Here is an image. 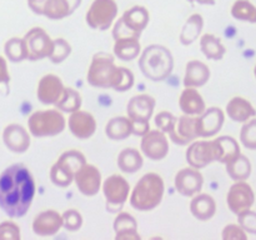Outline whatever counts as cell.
Listing matches in <instances>:
<instances>
[{
    "label": "cell",
    "instance_id": "16",
    "mask_svg": "<svg viewBox=\"0 0 256 240\" xmlns=\"http://www.w3.org/2000/svg\"><path fill=\"white\" fill-rule=\"evenodd\" d=\"M175 189L178 192L184 196H194L202 190V184H204V178L199 169L195 168H184L179 170L175 175Z\"/></svg>",
    "mask_w": 256,
    "mask_h": 240
},
{
    "label": "cell",
    "instance_id": "44",
    "mask_svg": "<svg viewBox=\"0 0 256 240\" xmlns=\"http://www.w3.org/2000/svg\"><path fill=\"white\" fill-rule=\"evenodd\" d=\"M175 122H176V118L169 112H160L155 116V125L162 132H169L172 130V128L174 126Z\"/></svg>",
    "mask_w": 256,
    "mask_h": 240
},
{
    "label": "cell",
    "instance_id": "36",
    "mask_svg": "<svg viewBox=\"0 0 256 240\" xmlns=\"http://www.w3.org/2000/svg\"><path fill=\"white\" fill-rule=\"evenodd\" d=\"M58 110L62 112H74L82 106V95L72 88H65L62 98L55 104Z\"/></svg>",
    "mask_w": 256,
    "mask_h": 240
},
{
    "label": "cell",
    "instance_id": "9",
    "mask_svg": "<svg viewBox=\"0 0 256 240\" xmlns=\"http://www.w3.org/2000/svg\"><path fill=\"white\" fill-rule=\"evenodd\" d=\"M150 15L149 12L145 6L142 5H135L130 8L129 10L122 14L114 25V34L119 35H134V36H140L142 30L149 24Z\"/></svg>",
    "mask_w": 256,
    "mask_h": 240
},
{
    "label": "cell",
    "instance_id": "1",
    "mask_svg": "<svg viewBox=\"0 0 256 240\" xmlns=\"http://www.w3.org/2000/svg\"><path fill=\"white\" fill-rule=\"evenodd\" d=\"M34 196V178L25 165L12 164L0 174V208L8 216H24Z\"/></svg>",
    "mask_w": 256,
    "mask_h": 240
},
{
    "label": "cell",
    "instance_id": "40",
    "mask_svg": "<svg viewBox=\"0 0 256 240\" xmlns=\"http://www.w3.org/2000/svg\"><path fill=\"white\" fill-rule=\"evenodd\" d=\"M70 52H72V46L69 42L62 38H59V39L54 40V49L49 58L54 64H59L69 56Z\"/></svg>",
    "mask_w": 256,
    "mask_h": 240
},
{
    "label": "cell",
    "instance_id": "17",
    "mask_svg": "<svg viewBox=\"0 0 256 240\" xmlns=\"http://www.w3.org/2000/svg\"><path fill=\"white\" fill-rule=\"evenodd\" d=\"M65 86L62 79L54 74H46L38 84L36 96L45 105H55L62 98Z\"/></svg>",
    "mask_w": 256,
    "mask_h": 240
},
{
    "label": "cell",
    "instance_id": "19",
    "mask_svg": "<svg viewBox=\"0 0 256 240\" xmlns=\"http://www.w3.org/2000/svg\"><path fill=\"white\" fill-rule=\"evenodd\" d=\"M2 142L10 152L22 154L29 149L30 135L22 125L10 124L2 132Z\"/></svg>",
    "mask_w": 256,
    "mask_h": 240
},
{
    "label": "cell",
    "instance_id": "39",
    "mask_svg": "<svg viewBox=\"0 0 256 240\" xmlns=\"http://www.w3.org/2000/svg\"><path fill=\"white\" fill-rule=\"evenodd\" d=\"M240 140L246 149L256 150V118H252L242 125Z\"/></svg>",
    "mask_w": 256,
    "mask_h": 240
},
{
    "label": "cell",
    "instance_id": "5",
    "mask_svg": "<svg viewBox=\"0 0 256 240\" xmlns=\"http://www.w3.org/2000/svg\"><path fill=\"white\" fill-rule=\"evenodd\" d=\"M28 126L30 134L35 138L55 136L64 132L66 120L58 109L39 110L30 115Z\"/></svg>",
    "mask_w": 256,
    "mask_h": 240
},
{
    "label": "cell",
    "instance_id": "14",
    "mask_svg": "<svg viewBox=\"0 0 256 240\" xmlns=\"http://www.w3.org/2000/svg\"><path fill=\"white\" fill-rule=\"evenodd\" d=\"M225 122V114L220 108H209L196 116L198 138H210L222 130Z\"/></svg>",
    "mask_w": 256,
    "mask_h": 240
},
{
    "label": "cell",
    "instance_id": "15",
    "mask_svg": "<svg viewBox=\"0 0 256 240\" xmlns=\"http://www.w3.org/2000/svg\"><path fill=\"white\" fill-rule=\"evenodd\" d=\"M76 186L82 194L86 196H94L102 188V174L95 165L85 162L76 172L74 176Z\"/></svg>",
    "mask_w": 256,
    "mask_h": 240
},
{
    "label": "cell",
    "instance_id": "31",
    "mask_svg": "<svg viewBox=\"0 0 256 240\" xmlns=\"http://www.w3.org/2000/svg\"><path fill=\"white\" fill-rule=\"evenodd\" d=\"M215 146H216V154H218V162L226 164L230 160L236 158L238 155L242 154L240 152L239 142L232 136H220L214 140Z\"/></svg>",
    "mask_w": 256,
    "mask_h": 240
},
{
    "label": "cell",
    "instance_id": "41",
    "mask_svg": "<svg viewBox=\"0 0 256 240\" xmlns=\"http://www.w3.org/2000/svg\"><path fill=\"white\" fill-rule=\"evenodd\" d=\"M62 226L70 232H76L82 225V216L78 210L69 209L62 215Z\"/></svg>",
    "mask_w": 256,
    "mask_h": 240
},
{
    "label": "cell",
    "instance_id": "24",
    "mask_svg": "<svg viewBox=\"0 0 256 240\" xmlns=\"http://www.w3.org/2000/svg\"><path fill=\"white\" fill-rule=\"evenodd\" d=\"M82 0H46L42 15L52 20H62L69 16L80 6Z\"/></svg>",
    "mask_w": 256,
    "mask_h": 240
},
{
    "label": "cell",
    "instance_id": "11",
    "mask_svg": "<svg viewBox=\"0 0 256 240\" xmlns=\"http://www.w3.org/2000/svg\"><path fill=\"white\" fill-rule=\"evenodd\" d=\"M255 202V194L250 184H248L245 180L235 182L230 186L226 195V202L229 209L234 214L239 215L240 212H246L252 209Z\"/></svg>",
    "mask_w": 256,
    "mask_h": 240
},
{
    "label": "cell",
    "instance_id": "12",
    "mask_svg": "<svg viewBox=\"0 0 256 240\" xmlns=\"http://www.w3.org/2000/svg\"><path fill=\"white\" fill-rule=\"evenodd\" d=\"M188 164L195 169H202L212 164V162H218L216 146L214 140H200L194 142L189 145L186 150Z\"/></svg>",
    "mask_w": 256,
    "mask_h": 240
},
{
    "label": "cell",
    "instance_id": "26",
    "mask_svg": "<svg viewBox=\"0 0 256 240\" xmlns=\"http://www.w3.org/2000/svg\"><path fill=\"white\" fill-rule=\"evenodd\" d=\"M115 239L122 240H136L140 239L138 234V222L135 218L129 212H120L115 218L114 222Z\"/></svg>",
    "mask_w": 256,
    "mask_h": 240
},
{
    "label": "cell",
    "instance_id": "30",
    "mask_svg": "<svg viewBox=\"0 0 256 240\" xmlns=\"http://www.w3.org/2000/svg\"><path fill=\"white\" fill-rule=\"evenodd\" d=\"M105 134L112 140H124L132 134V120L128 116L112 118L105 126Z\"/></svg>",
    "mask_w": 256,
    "mask_h": 240
},
{
    "label": "cell",
    "instance_id": "2",
    "mask_svg": "<svg viewBox=\"0 0 256 240\" xmlns=\"http://www.w3.org/2000/svg\"><path fill=\"white\" fill-rule=\"evenodd\" d=\"M88 82L94 88H112L122 92L132 88L134 74L126 68L116 66L110 54L98 52L88 70Z\"/></svg>",
    "mask_w": 256,
    "mask_h": 240
},
{
    "label": "cell",
    "instance_id": "22",
    "mask_svg": "<svg viewBox=\"0 0 256 240\" xmlns=\"http://www.w3.org/2000/svg\"><path fill=\"white\" fill-rule=\"evenodd\" d=\"M62 228V218L55 210H44L34 218L32 230L39 236H50Z\"/></svg>",
    "mask_w": 256,
    "mask_h": 240
},
{
    "label": "cell",
    "instance_id": "38",
    "mask_svg": "<svg viewBox=\"0 0 256 240\" xmlns=\"http://www.w3.org/2000/svg\"><path fill=\"white\" fill-rule=\"evenodd\" d=\"M5 56L12 62H20L25 60L24 44L22 38H12L4 45Z\"/></svg>",
    "mask_w": 256,
    "mask_h": 240
},
{
    "label": "cell",
    "instance_id": "33",
    "mask_svg": "<svg viewBox=\"0 0 256 240\" xmlns=\"http://www.w3.org/2000/svg\"><path fill=\"white\" fill-rule=\"evenodd\" d=\"M225 165H226V172L229 176L235 182L248 180V178L252 174V162L249 158L242 154H239Z\"/></svg>",
    "mask_w": 256,
    "mask_h": 240
},
{
    "label": "cell",
    "instance_id": "35",
    "mask_svg": "<svg viewBox=\"0 0 256 240\" xmlns=\"http://www.w3.org/2000/svg\"><path fill=\"white\" fill-rule=\"evenodd\" d=\"M204 26V19L200 14H192L188 18L180 34V42L182 45H190L198 39Z\"/></svg>",
    "mask_w": 256,
    "mask_h": 240
},
{
    "label": "cell",
    "instance_id": "48",
    "mask_svg": "<svg viewBox=\"0 0 256 240\" xmlns=\"http://www.w3.org/2000/svg\"><path fill=\"white\" fill-rule=\"evenodd\" d=\"M192 4H202V5H214L215 0H188Z\"/></svg>",
    "mask_w": 256,
    "mask_h": 240
},
{
    "label": "cell",
    "instance_id": "49",
    "mask_svg": "<svg viewBox=\"0 0 256 240\" xmlns=\"http://www.w3.org/2000/svg\"><path fill=\"white\" fill-rule=\"evenodd\" d=\"M254 74H255V78H256V65H255V68H254Z\"/></svg>",
    "mask_w": 256,
    "mask_h": 240
},
{
    "label": "cell",
    "instance_id": "37",
    "mask_svg": "<svg viewBox=\"0 0 256 240\" xmlns=\"http://www.w3.org/2000/svg\"><path fill=\"white\" fill-rule=\"evenodd\" d=\"M232 15L240 22L256 24V6L249 0H236L232 6Z\"/></svg>",
    "mask_w": 256,
    "mask_h": 240
},
{
    "label": "cell",
    "instance_id": "18",
    "mask_svg": "<svg viewBox=\"0 0 256 240\" xmlns=\"http://www.w3.org/2000/svg\"><path fill=\"white\" fill-rule=\"evenodd\" d=\"M68 125H69V130L72 132V134L82 140L92 138L96 130L95 118L90 112H82L80 109L74 112H70Z\"/></svg>",
    "mask_w": 256,
    "mask_h": 240
},
{
    "label": "cell",
    "instance_id": "47",
    "mask_svg": "<svg viewBox=\"0 0 256 240\" xmlns=\"http://www.w3.org/2000/svg\"><path fill=\"white\" fill-rule=\"evenodd\" d=\"M45 2H46V0H28L29 8L38 15H42Z\"/></svg>",
    "mask_w": 256,
    "mask_h": 240
},
{
    "label": "cell",
    "instance_id": "6",
    "mask_svg": "<svg viewBox=\"0 0 256 240\" xmlns=\"http://www.w3.org/2000/svg\"><path fill=\"white\" fill-rule=\"evenodd\" d=\"M86 162L85 155L79 150H68L59 156L50 169V180L56 186H69L74 180L78 170Z\"/></svg>",
    "mask_w": 256,
    "mask_h": 240
},
{
    "label": "cell",
    "instance_id": "8",
    "mask_svg": "<svg viewBox=\"0 0 256 240\" xmlns=\"http://www.w3.org/2000/svg\"><path fill=\"white\" fill-rule=\"evenodd\" d=\"M102 192L106 200L108 212H119L129 196L130 185L124 176L112 174L102 182Z\"/></svg>",
    "mask_w": 256,
    "mask_h": 240
},
{
    "label": "cell",
    "instance_id": "21",
    "mask_svg": "<svg viewBox=\"0 0 256 240\" xmlns=\"http://www.w3.org/2000/svg\"><path fill=\"white\" fill-rule=\"evenodd\" d=\"M155 108V99L148 94L135 95L128 102V118L134 122H149Z\"/></svg>",
    "mask_w": 256,
    "mask_h": 240
},
{
    "label": "cell",
    "instance_id": "10",
    "mask_svg": "<svg viewBox=\"0 0 256 240\" xmlns=\"http://www.w3.org/2000/svg\"><path fill=\"white\" fill-rule=\"evenodd\" d=\"M118 15L115 0H94L86 12V24L95 30H108Z\"/></svg>",
    "mask_w": 256,
    "mask_h": 240
},
{
    "label": "cell",
    "instance_id": "29",
    "mask_svg": "<svg viewBox=\"0 0 256 240\" xmlns=\"http://www.w3.org/2000/svg\"><path fill=\"white\" fill-rule=\"evenodd\" d=\"M114 54L118 59L130 62L136 59L140 54L139 36H119L114 38Z\"/></svg>",
    "mask_w": 256,
    "mask_h": 240
},
{
    "label": "cell",
    "instance_id": "45",
    "mask_svg": "<svg viewBox=\"0 0 256 240\" xmlns=\"http://www.w3.org/2000/svg\"><path fill=\"white\" fill-rule=\"evenodd\" d=\"M224 240H246V232L239 224H229L222 230Z\"/></svg>",
    "mask_w": 256,
    "mask_h": 240
},
{
    "label": "cell",
    "instance_id": "3",
    "mask_svg": "<svg viewBox=\"0 0 256 240\" xmlns=\"http://www.w3.org/2000/svg\"><path fill=\"white\" fill-rule=\"evenodd\" d=\"M164 180L156 172H148L136 182L130 195V205L139 212H150L159 206L164 196Z\"/></svg>",
    "mask_w": 256,
    "mask_h": 240
},
{
    "label": "cell",
    "instance_id": "4",
    "mask_svg": "<svg viewBox=\"0 0 256 240\" xmlns=\"http://www.w3.org/2000/svg\"><path fill=\"white\" fill-rule=\"evenodd\" d=\"M139 68L148 79L152 82H162L172 74L174 59L168 48L154 44L142 52Z\"/></svg>",
    "mask_w": 256,
    "mask_h": 240
},
{
    "label": "cell",
    "instance_id": "20",
    "mask_svg": "<svg viewBox=\"0 0 256 240\" xmlns=\"http://www.w3.org/2000/svg\"><path fill=\"white\" fill-rule=\"evenodd\" d=\"M195 122H196V116L186 114L180 116L179 119H176L172 130L168 132L170 139L178 145H186L192 142L198 138Z\"/></svg>",
    "mask_w": 256,
    "mask_h": 240
},
{
    "label": "cell",
    "instance_id": "27",
    "mask_svg": "<svg viewBox=\"0 0 256 240\" xmlns=\"http://www.w3.org/2000/svg\"><path fill=\"white\" fill-rule=\"evenodd\" d=\"M190 212L198 220L206 222L212 219L216 212V202L212 195L198 192V195H195L190 202Z\"/></svg>",
    "mask_w": 256,
    "mask_h": 240
},
{
    "label": "cell",
    "instance_id": "42",
    "mask_svg": "<svg viewBox=\"0 0 256 240\" xmlns=\"http://www.w3.org/2000/svg\"><path fill=\"white\" fill-rule=\"evenodd\" d=\"M20 228L14 222H0V239L20 240Z\"/></svg>",
    "mask_w": 256,
    "mask_h": 240
},
{
    "label": "cell",
    "instance_id": "23",
    "mask_svg": "<svg viewBox=\"0 0 256 240\" xmlns=\"http://www.w3.org/2000/svg\"><path fill=\"white\" fill-rule=\"evenodd\" d=\"M179 106L184 114L192 115V116H198V115L202 114L204 110L206 109V105H205L202 94L195 88L188 86H185V89L180 94Z\"/></svg>",
    "mask_w": 256,
    "mask_h": 240
},
{
    "label": "cell",
    "instance_id": "13",
    "mask_svg": "<svg viewBox=\"0 0 256 240\" xmlns=\"http://www.w3.org/2000/svg\"><path fill=\"white\" fill-rule=\"evenodd\" d=\"M142 152L148 159L159 162L166 158L169 152V142L162 130H149L142 135Z\"/></svg>",
    "mask_w": 256,
    "mask_h": 240
},
{
    "label": "cell",
    "instance_id": "7",
    "mask_svg": "<svg viewBox=\"0 0 256 240\" xmlns=\"http://www.w3.org/2000/svg\"><path fill=\"white\" fill-rule=\"evenodd\" d=\"M25 59L30 62L45 59L52 55L54 49V40L42 28H32L22 38Z\"/></svg>",
    "mask_w": 256,
    "mask_h": 240
},
{
    "label": "cell",
    "instance_id": "28",
    "mask_svg": "<svg viewBox=\"0 0 256 240\" xmlns=\"http://www.w3.org/2000/svg\"><path fill=\"white\" fill-rule=\"evenodd\" d=\"M226 114L234 122H245L255 116L256 110L248 99L242 96H235L228 102Z\"/></svg>",
    "mask_w": 256,
    "mask_h": 240
},
{
    "label": "cell",
    "instance_id": "34",
    "mask_svg": "<svg viewBox=\"0 0 256 240\" xmlns=\"http://www.w3.org/2000/svg\"><path fill=\"white\" fill-rule=\"evenodd\" d=\"M200 48L202 52L208 59L210 60H222L224 58L226 49L222 45V40L212 34H204L200 39Z\"/></svg>",
    "mask_w": 256,
    "mask_h": 240
},
{
    "label": "cell",
    "instance_id": "32",
    "mask_svg": "<svg viewBox=\"0 0 256 240\" xmlns=\"http://www.w3.org/2000/svg\"><path fill=\"white\" fill-rule=\"evenodd\" d=\"M118 166L122 172H128V174H132L142 169V156L139 150L134 148H126L122 150L118 156Z\"/></svg>",
    "mask_w": 256,
    "mask_h": 240
},
{
    "label": "cell",
    "instance_id": "46",
    "mask_svg": "<svg viewBox=\"0 0 256 240\" xmlns=\"http://www.w3.org/2000/svg\"><path fill=\"white\" fill-rule=\"evenodd\" d=\"M9 82L10 74L9 69H8L6 59L0 55V92L2 94H8L9 92Z\"/></svg>",
    "mask_w": 256,
    "mask_h": 240
},
{
    "label": "cell",
    "instance_id": "43",
    "mask_svg": "<svg viewBox=\"0 0 256 240\" xmlns=\"http://www.w3.org/2000/svg\"><path fill=\"white\" fill-rule=\"evenodd\" d=\"M239 218V225L246 232H252L256 235V212L252 210H246L238 215Z\"/></svg>",
    "mask_w": 256,
    "mask_h": 240
},
{
    "label": "cell",
    "instance_id": "25",
    "mask_svg": "<svg viewBox=\"0 0 256 240\" xmlns=\"http://www.w3.org/2000/svg\"><path fill=\"white\" fill-rule=\"evenodd\" d=\"M210 79V69L199 60H192L186 64L184 85L188 88H199L206 84Z\"/></svg>",
    "mask_w": 256,
    "mask_h": 240
}]
</instances>
